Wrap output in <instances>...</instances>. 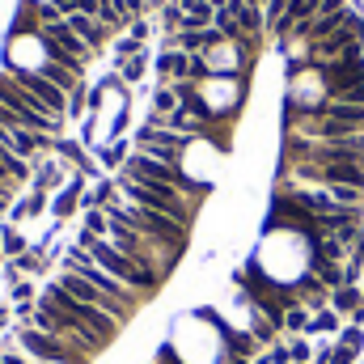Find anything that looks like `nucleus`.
Segmentation results:
<instances>
[{
	"instance_id": "nucleus-1",
	"label": "nucleus",
	"mask_w": 364,
	"mask_h": 364,
	"mask_svg": "<svg viewBox=\"0 0 364 364\" xmlns=\"http://www.w3.org/2000/svg\"><path fill=\"white\" fill-rule=\"evenodd\" d=\"M106 216H110V220H119V225H127V229H136V233H140V237H149L153 246H166V250H182V246H186V233H191L186 225L170 220V216H161V212L136 208V203H127L123 195L106 203Z\"/></svg>"
},
{
	"instance_id": "nucleus-2",
	"label": "nucleus",
	"mask_w": 364,
	"mask_h": 364,
	"mask_svg": "<svg viewBox=\"0 0 364 364\" xmlns=\"http://www.w3.org/2000/svg\"><path fill=\"white\" fill-rule=\"evenodd\" d=\"M114 191L127 199V203H136V208H149V212H161V216H170V220H178L191 229V216H195V208H191V199L174 191V186H149V182H136L127 178V174H119L114 178Z\"/></svg>"
},
{
	"instance_id": "nucleus-3",
	"label": "nucleus",
	"mask_w": 364,
	"mask_h": 364,
	"mask_svg": "<svg viewBox=\"0 0 364 364\" xmlns=\"http://www.w3.org/2000/svg\"><path fill=\"white\" fill-rule=\"evenodd\" d=\"M85 255H90V259L97 263V267H102V272L114 275L119 284H127L136 296H153V292H157V284H161V275L149 272V267H140V263H132L127 255H119V250H114L106 237H97V242H93Z\"/></svg>"
},
{
	"instance_id": "nucleus-4",
	"label": "nucleus",
	"mask_w": 364,
	"mask_h": 364,
	"mask_svg": "<svg viewBox=\"0 0 364 364\" xmlns=\"http://www.w3.org/2000/svg\"><path fill=\"white\" fill-rule=\"evenodd\" d=\"M17 343L26 352V360H38V364H90V356L81 348H73L64 335H47L38 326H17Z\"/></svg>"
},
{
	"instance_id": "nucleus-5",
	"label": "nucleus",
	"mask_w": 364,
	"mask_h": 364,
	"mask_svg": "<svg viewBox=\"0 0 364 364\" xmlns=\"http://www.w3.org/2000/svg\"><path fill=\"white\" fill-rule=\"evenodd\" d=\"M119 174H127V178H136V182H149V186H174V191H182L186 199L203 195V186H199V182H191L178 166L157 161V157H144V153H132V157L123 161V170H119Z\"/></svg>"
},
{
	"instance_id": "nucleus-6",
	"label": "nucleus",
	"mask_w": 364,
	"mask_h": 364,
	"mask_svg": "<svg viewBox=\"0 0 364 364\" xmlns=\"http://www.w3.org/2000/svg\"><path fill=\"white\" fill-rule=\"evenodd\" d=\"M0 106H4V110H13V114L21 119V127H30V132H38V136H51V132L60 127V119H55V114H47L30 93L21 90V85L13 81V73H0Z\"/></svg>"
},
{
	"instance_id": "nucleus-7",
	"label": "nucleus",
	"mask_w": 364,
	"mask_h": 364,
	"mask_svg": "<svg viewBox=\"0 0 364 364\" xmlns=\"http://www.w3.org/2000/svg\"><path fill=\"white\" fill-rule=\"evenodd\" d=\"M64 272H77L81 279H90V284L97 288V292H102V296H110V301H119V305H127V309L136 314L140 296H136V292H132L127 284H119V279H114L110 272H102V267L93 263L90 255H85V250H77V246H73V250L64 255Z\"/></svg>"
},
{
	"instance_id": "nucleus-8",
	"label": "nucleus",
	"mask_w": 364,
	"mask_h": 364,
	"mask_svg": "<svg viewBox=\"0 0 364 364\" xmlns=\"http://www.w3.org/2000/svg\"><path fill=\"white\" fill-rule=\"evenodd\" d=\"M38 34H43L47 55H51L55 64H68V68L81 77V68H85V60H90V47L73 34V26H68V21H51V26H43Z\"/></svg>"
},
{
	"instance_id": "nucleus-9",
	"label": "nucleus",
	"mask_w": 364,
	"mask_h": 364,
	"mask_svg": "<svg viewBox=\"0 0 364 364\" xmlns=\"http://www.w3.org/2000/svg\"><path fill=\"white\" fill-rule=\"evenodd\" d=\"M136 144H140L136 153L178 166L182 149H186V136H182V132H170V127H140V132H136Z\"/></svg>"
},
{
	"instance_id": "nucleus-10",
	"label": "nucleus",
	"mask_w": 364,
	"mask_h": 364,
	"mask_svg": "<svg viewBox=\"0 0 364 364\" xmlns=\"http://www.w3.org/2000/svg\"><path fill=\"white\" fill-rule=\"evenodd\" d=\"M13 81L21 85V90L30 93L47 114H55V119H64V110H68V93L64 90H55L43 73H30V68H13Z\"/></svg>"
},
{
	"instance_id": "nucleus-11",
	"label": "nucleus",
	"mask_w": 364,
	"mask_h": 364,
	"mask_svg": "<svg viewBox=\"0 0 364 364\" xmlns=\"http://www.w3.org/2000/svg\"><path fill=\"white\" fill-rule=\"evenodd\" d=\"M55 284H60L68 296H77V301H85V305H97V309H106V314H110V318H119V322H127V318H132V309H127V305H119V301L102 296V292L93 288L90 279H81L77 272H64L60 279H55Z\"/></svg>"
},
{
	"instance_id": "nucleus-12",
	"label": "nucleus",
	"mask_w": 364,
	"mask_h": 364,
	"mask_svg": "<svg viewBox=\"0 0 364 364\" xmlns=\"http://www.w3.org/2000/svg\"><path fill=\"white\" fill-rule=\"evenodd\" d=\"M9 149H13L21 161H30L34 153L51 149V140H47V136H38V132H30V127H9Z\"/></svg>"
},
{
	"instance_id": "nucleus-13",
	"label": "nucleus",
	"mask_w": 364,
	"mask_h": 364,
	"mask_svg": "<svg viewBox=\"0 0 364 364\" xmlns=\"http://www.w3.org/2000/svg\"><path fill=\"white\" fill-rule=\"evenodd\" d=\"M68 26H73V34L90 47V51H97L102 43H106V26L97 21V17H90V13H73V17H64Z\"/></svg>"
},
{
	"instance_id": "nucleus-14",
	"label": "nucleus",
	"mask_w": 364,
	"mask_h": 364,
	"mask_svg": "<svg viewBox=\"0 0 364 364\" xmlns=\"http://www.w3.org/2000/svg\"><path fill=\"white\" fill-rule=\"evenodd\" d=\"M34 73H43L55 90H64V93H73L77 85H81V77H77L68 64H55V60H47V64H43V68H34Z\"/></svg>"
},
{
	"instance_id": "nucleus-15",
	"label": "nucleus",
	"mask_w": 364,
	"mask_h": 364,
	"mask_svg": "<svg viewBox=\"0 0 364 364\" xmlns=\"http://www.w3.org/2000/svg\"><path fill=\"white\" fill-rule=\"evenodd\" d=\"M225 352H229V356H246V360H250V356L259 352V339H255L250 331H225Z\"/></svg>"
},
{
	"instance_id": "nucleus-16",
	"label": "nucleus",
	"mask_w": 364,
	"mask_h": 364,
	"mask_svg": "<svg viewBox=\"0 0 364 364\" xmlns=\"http://www.w3.org/2000/svg\"><path fill=\"white\" fill-rule=\"evenodd\" d=\"M331 309H335V314H356V309H360V292H356V284L335 288V292H331Z\"/></svg>"
},
{
	"instance_id": "nucleus-17",
	"label": "nucleus",
	"mask_w": 364,
	"mask_h": 364,
	"mask_svg": "<svg viewBox=\"0 0 364 364\" xmlns=\"http://www.w3.org/2000/svg\"><path fill=\"white\" fill-rule=\"evenodd\" d=\"M178 110V93H174V85H161V90L153 93V114H174Z\"/></svg>"
},
{
	"instance_id": "nucleus-18",
	"label": "nucleus",
	"mask_w": 364,
	"mask_h": 364,
	"mask_svg": "<svg viewBox=\"0 0 364 364\" xmlns=\"http://www.w3.org/2000/svg\"><path fill=\"white\" fill-rule=\"evenodd\" d=\"M0 250H4L9 259H21V255H26V237H21L17 229H0Z\"/></svg>"
},
{
	"instance_id": "nucleus-19",
	"label": "nucleus",
	"mask_w": 364,
	"mask_h": 364,
	"mask_svg": "<svg viewBox=\"0 0 364 364\" xmlns=\"http://www.w3.org/2000/svg\"><path fill=\"white\" fill-rule=\"evenodd\" d=\"M284 331H309V314H305L296 301L284 309Z\"/></svg>"
},
{
	"instance_id": "nucleus-20",
	"label": "nucleus",
	"mask_w": 364,
	"mask_h": 364,
	"mask_svg": "<svg viewBox=\"0 0 364 364\" xmlns=\"http://www.w3.org/2000/svg\"><path fill=\"white\" fill-rule=\"evenodd\" d=\"M85 229L97 233V237H110V216L102 208H93V212H85Z\"/></svg>"
},
{
	"instance_id": "nucleus-21",
	"label": "nucleus",
	"mask_w": 364,
	"mask_h": 364,
	"mask_svg": "<svg viewBox=\"0 0 364 364\" xmlns=\"http://www.w3.org/2000/svg\"><path fill=\"white\" fill-rule=\"evenodd\" d=\"M140 73H144V51L119 64V81H140Z\"/></svg>"
},
{
	"instance_id": "nucleus-22",
	"label": "nucleus",
	"mask_w": 364,
	"mask_h": 364,
	"mask_svg": "<svg viewBox=\"0 0 364 364\" xmlns=\"http://www.w3.org/2000/svg\"><path fill=\"white\" fill-rule=\"evenodd\" d=\"M13 267H17V275H21V272H26V275L43 272V255H38V250H26L21 259H13Z\"/></svg>"
},
{
	"instance_id": "nucleus-23",
	"label": "nucleus",
	"mask_w": 364,
	"mask_h": 364,
	"mask_svg": "<svg viewBox=\"0 0 364 364\" xmlns=\"http://www.w3.org/2000/svg\"><path fill=\"white\" fill-rule=\"evenodd\" d=\"M250 335H255L259 343H272V339H275V322H272V318H263V314H259V318L250 322Z\"/></svg>"
},
{
	"instance_id": "nucleus-24",
	"label": "nucleus",
	"mask_w": 364,
	"mask_h": 364,
	"mask_svg": "<svg viewBox=\"0 0 364 364\" xmlns=\"http://www.w3.org/2000/svg\"><path fill=\"white\" fill-rule=\"evenodd\" d=\"M77 186H81V182H73V186H68V191H64V195H60V199L51 203V212H55V216H68V212H73V199H77Z\"/></svg>"
},
{
	"instance_id": "nucleus-25",
	"label": "nucleus",
	"mask_w": 364,
	"mask_h": 364,
	"mask_svg": "<svg viewBox=\"0 0 364 364\" xmlns=\"http://www.w3.org/2000/svg\"><path fill=\"white\" fill-rule=\"evenodd\" d=\"M26 301H30V305L38 301V296H34V284H30V279H17V284H13V305H26Z\"/></svg>"
},
{
	"instance_id": "nucleus-26",
	"label": "nucleus",
	"mask_w": 364,
	"mask_h": 364,
	"mask_svg": "<svg viewBox=\"0 0 364 364\" xmlns=\"http://www.w3.org/2000/svg\"><path fill=\"white\" fill-rule=\"evenodd\" d=\"M339 326V318H335V309H322L318 318H309V331L318 335V331H335Z\"/></svg>"
},
{
	"instance_id": "nucleus-27",
	"label": "nucleus",
	"mask_w": 364,
	"mask_h": 364,
	"mask_svg": "<svg viewBox=\"0 0 364 364\" xmlns=\"http://www.w3.org/2000/svg\"><path fill=\"white\" fill-rule=\"evenodd\" d=\"M339 343H343V348H352V352H360V343H364L360 326H348V331H339Z\"/></svg>"
},
{
	"instance_id": "nucleus-28",
	"label": "nucleus",
	"mask_w": 364,
	"mask_h": 364,
	"mask_svg": "<svg viewBox=\"0 0 364 364\" xmlns=\"http://www.w3.org/2000/svg\"><path fill=\"white\" fill-rule=\"evenodd\" d=\"M123 149H127L123 140H119V144H110V149H102V161H106V166H123V161H127V157H123Z\"/></svg>"
},
{
	"instance_id": "nucleus-29",
	"label": "nucleus",
	"mask_w": 364,
	"mask_h": 364,
	"mask_svg": "<svg viewBox=\"0 0 364 364\" xmlns=\"http://www.w3.org/2000/svg\"><path fill=\"white\" fill-rule=\"evenodd\" d=\"M55 149H60V157H68V161H81V144H77V140H60Z\"/></svg>"
},
{
	"instance_id": "nucleus-30",
	"label": "nucleus",
	"mask_w": 364,
	"mask_h": 364,
	"mask_svg": "<svg viewBox=\"0 0 364 364\" xmlns=\"http://www.w3.org/2000/svg\"><path fill=\"white\" fill-rule=\"evenodd\" d=\"M288 356H292V364H305V360H309V343H301V339H296V343L288 348Z\"/></svg>"
},
{
	"instance_id": "nucleus-31",
	"label": "nucleus",
	"mask_w": 364,
	"mask_h": 364,
	"mask_svg": "<svg viewBox=\"0 0 364 364\" xmlns=\"http://www.w3.org/2000/svg\"><path fill=\"white\" fill-rule=\"evenodd\" d=\"M352 356H356V352H352V348H343V343H339V348H331V364H352Z\"/></svg>"
},
{
	"instance_id": "nucleus-32",
	"label": "nucleus",
	"mask_w": 364,
	"mask_h": 364,
	"mask_svg": "<svg viewBox=\"0 0 364 364\" xmlns=\"http://www.w3.org/2000/svg\"><path fill=\"white\" fill-rule=\"evenodd\" d=\"M132 38H136V43H144V38H149V21H144V17H136V21H132Z\"/></svg>"
},
{
	"instance_id": "nucleus-33",
	"label": "nucleus",
	"mask_w": 364,
	"mask_h": 364,
	"mask_svg": "<svg viewBox=\"0 0 364 364\" xmlns=\"http://www.w3.org/2000/svg\"><path fill=\"white\" fill-rule=\"evenodd\" d=\"M0 195H13V182H0Z\"/></svg>"
},
{
	"instance_id": "nucleus-34",
	"label": "nucleus",
	"mask_w": 364,
	"mask_h": 364,
	"mask_svg": "<svg viewBox=\"0 0 364 364\" xmlns=\"http://www.w3.org/2000/svg\"><path fill=\"white\" fill-rule=\"evenodd\" d=\"M229 364H250L246 356H229Z\"/></svg>"
},
{
	"instance_id": "nucleus-35",
	"label": "nucleus",
	"mask_w": 364,
	"mask_h": 364,
	"mask_svg": "<svg viewBox=\"0 0 364 364\" xmlns=\"http://www.w3.org/2000/svg\"><path fill=\"white\" fill-rule=\"evenodd\" d=\"M0 364H9V360H4V356H0Z\"/></svg>"
},
{
	"instance_id": "nucleus-36",
	"label": "nucleus",
	"mask_w": 364,
	"mask_h": 364,
	"mask_svg": "<svg viewBox=\"0 0 364 364\" xmlns=\"http://www.w3.org/2000/svg\"><path fill=\"white\" fill-rule=\"evenodd\" d=\"M0 259H4V250H0Z\"/></svg>"
}]
</instances>
